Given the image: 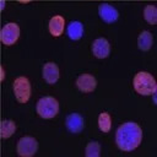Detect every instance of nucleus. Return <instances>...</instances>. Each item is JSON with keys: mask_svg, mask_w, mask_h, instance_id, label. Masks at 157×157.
<instances>
[{"mask_svg": "<svg viewBox=\"0 0 157 157\" xmlns=\"http://www.w3.org/2000/svg\"><path fill=\"white\" fill-rule=\"evenodd\" d=\"M142 140V130L137 123L126 121L123 123L115 131V144L125 152L136 150Z\"/></svg>", "mask_w": 157, "mask_h": 157, "instance_id": "1", "label": "nucleus"}, {"mask_svg": "<svg viewBox=\"0 0 157 157\" xmlns=\"http://www.w3.org/2000/svg\"><path fill=\"white\" fill-rule=\"evenodd\" d=\"M134 90L141 96H151L157 91L155 77L146 71H140L134 76L132 80Z\"/></svg>", "mask_w": 157, "mask_h": 157, "instance_id": "2", "label": "nucleus"}, {"mask_svg": "<svg viewBox=\"0 0 157 157\" xmlns=\"http://www.w3.org/2000/svg\"><path fill=\"white\" fill-rule=\"evenodd\" d=\"M36 112L43 119H53L59 113V102L52 96H44L36 103Z\"/></svg>", "mask_w": 157, "mask_h": 157, "instance_id": "3", "label": "nucleus"}, {"mask_svg": "<svg viewBox=\"0 0 157 157\" xmlns=\"http://www.w3.org/2000/svg\"><path fill=\"white\" fill-rule=\"evenodd\" d=\"M12 88H13V94L17 102L20 103L28 102L31 97V83L26 76H18L17 78H15L12 83Z\"/></svg>", "mask_w": 157, "mask_h": 157, "instance_id": "4", "label": "nucleus"}, {"mask_svg": "<svg viewBox=\"0 0 157 157\" xmlns=\"http://www.w3.org/2000/svg\"><path fill=\"white\" fill-rule=\"evenodd\" d=\"M38 150V142L32 136H23L17 141L16 152L21 157H32Z\"/></svg>", "mask_w": 157, "mask_h": 157, "instance_id": "5", "label": "nucleus"}, {"mask_svg": "<svg viewBox=\"0 0 157 157\" xmlns=\"http://www.w3.org/2000/svg\"><path fill=\"white\" fill-rule=\"evenodd\" d=\"M20 37V27L15 22H9L6 23L0 32V39L2 44L5 45H12L17 42Z\"/></svg>", "mask_w": 157, "mask_h": 157, "instance_id": "6", "label": "nucleus"}, {"mask_svg": "<svg viewBox=\"0 0 157 157\" xmlns=\"http://www.w3.org/2000/svg\"><path fill=\"white\" fill-rule=\"evenodd\" d=\"M92 53L98 59H104L110 54V44L104 37H98L92 43Z\"/></svg>", "mask_w": 157, "mask_h": 157, "instance_id": "7", "label": "nucleus"}, {"mask_svg": "<svg viewBox=\"0 0 157 157\" xmlns=\"http://www.w3.org/2000/svg\"><path fill=\"white\" fill-rule=\"evenodd\" d=\"M96 86H97L96 77L91 74H81L76 78V87L81 92H85V93L93 92L96 90Z\"/></svg>", "mask_w": 157, "mask_h": 157, "instance_id": "8", "label": "nucleus"}, {"mask_svg": "<svg viewBox=\"0 0 157 157\" xmlns=\"http://www.w3.org/2000/svg\"><path fill=\"white\" fill-rule=\"evenodd\" d=\"M65 126L67 129V131L72 132V134H78L83 130L85 126V121L81 114L78 113H71L66 117L65 119Z\"/></svg>", "mask_w": 157, "mask_h": 157, "instance_id": "9", "label": "nucleus"}, {"mask_svg": "<svg viewBox=\"0 0 157 157\" xmlns=\"http://www.w3.org/2000/svg\"><path fill=\"white\" fill-rule=\"evenodd\" d=\"M42 75H43V78H44V81L47 83L54 85L59 80V76H60L58 65L55 63H53V61L45 63L43 65V69H42Z\"/></svg>", "mask_w": 157, "mask_h": 157, "instance_id": "10", "label": "nucleus"}, {"mask_svg": "<svg viewBox=\"0 0 157 157\" xmlns=\"http://www.w3.org/2000/svg\"><path fill=\"white\" fill-rule=\"evenodd\" d=\"M98 13L105 23H114L119 17L118 10L114 6H112L110 4H107V2H103V4L99 5Z\"/></svg>", "mask_w": 157, "mask_h": 157, "instance_id": "11", "label": "nucleus"}, {"mask_svg": "<svg viewBox=\"0 0 157 157\" xmlns=\"http://www.w3.org/2000/svg\"><path fill=\"white\" fill-rule=\"evenodd\" d=\"M65 27V20L60 15H55L49 21V32L54 37H59L63 34Z\"/></svg>", "mask_w": 157, "mask_h": 157, "instance_id": "12", "label": "nucleus"}, {"mask_svg": "<svg viewBox=\"0 0 157 157\" xmlns=\"http://www.w3.org/2000/svg\"><path fill=\"white\" fill-rule=\"evenodd\" d=\"M66 33L71 40H78L83 36V25L80 21H71L67 26Z\"/></svg>", "mask_w": 157, "mask_h": 157, "instance_id": "13", "label": "nucleus"}, {"mask_svg": "<svg viewBox=\"0 0 157 157\" xmlns=\"http://www.w3.org/2000/svg\"><path fill=\"white\" fill-rule=\"evenodd\" d=\"M152 43H153V37H152L151 32L144 31L140 33V36L137 38V45L142 52H148L152 47Z\"/></svg>", "mask_w": 157, "mask_h": 157, "instance_id": "14", "label": "nucleus"}, {"mask_svg": "<svg viewBox=\"0 0 157 157\" xmlns=\"http://www.w3.org/2000/svg\"><path fill=\"white\" fill-rule=\"evenodd\" d=\"M16 130V125L15 121L11 119H5L1 121V126H0V135L2 139H9L10 136L13 135Z\"/></svg>", "mask_w": 157, "mask_h": 157, "instance_id": "15", "label": "nucleus"}, {"mask_svg": "<svg viewBox=\"0 0 157 157\" xmlns=\"http://www.w3.org/2000/svg\"><path fill=\"white\" fill-rule=\"evenodd\" d=\"M144 18L150 25L157 23V9L155 5H147L144 9Z\"/></svg>", "mask_w": 157, "mask_h": 157, "instance_id": "16", "label": "nucleus"}, {"mask_svg": "<svg viewBox=\"0 0 157 157\" xmlns=\"http://www.w3.org/2000/svg\"><path fill=\"white\" fill-rule=\"evenodd\" d=\"M98 128L101 131L103 132H108L112 128V119H110V115L105 112L101 113L99 117H98Z\"/></svg>", "mask_w": 157, "mask_h": 157, "instance_id": "17", "label": "nucleus"}, {"mask_svg": "<svg viewBox=\"0 0 157 157\" xmlns=\"http://www.w3.org/2000/svg\"><path fill=\"white\" fill-rule=\"evenodd\" d=\"M86 157H99L101 156V145L97 141H91L85 148Z\"/></svg>", "mask_w": 157, "mask_h": 157, "instance_id": "18", "label": "nucleus"}]
</instances>
